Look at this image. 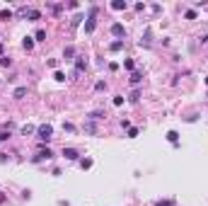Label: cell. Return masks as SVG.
Listing matches in <instances>:
<instances>
[{
	"mask_svg": "<svg viewBox=\"0 0 208 206\" xmlns=\"http://www.w3.org/2000/svg\"><path fill=\"white\" fill-rule=\"evenodd\" d=\"M36 133H39V138H41V141H51V136H53V129H51L48 124H44V126H39V129H36Z\"/></svg>",
	"mask_w": 208,
	"mask_h": 206,
	"instance_id": "6da1fadb",
	"label": "cell"
},
{
	"mask_svg": "<svg viewBox=\"0 0 208 206\" xmlns=\"http://www.w3.org/2000/svg\"><path fill=\"white\" fill-rule=\"evenodd\" d=\"M111 34H114V37H126V27H124V24H111Z\"/></svg>",
	"mask_w": 208,
	"mask_h": 206,
	"instance_id": "7a4b0ae2",
	"label": "cell"
},
{
	"mask_svg": "<svg viewBox=\"0 0 208 206\" xmlns=\"http://www.w3.org/2000/svg\"><path fill=\"white\" fill-rule=\"evenodd\" d=\"M63 155L68 160H78V158H80V153H78L75 148H63Z\"/></svg>",
	"mask_w": 208,
	"mask_h": 206,
	"instance_id": "3957f363",
	"label": "cell"
},
{
	"mask_svg": "<svg viewBox=\"0 0 208 206\" xmlns=\"http://www.w3.org/2000/svg\"><path fill=\"white\" fill-rule=\"evenodd\" d=\"M24 15H27L29 19H39V17H41V12H39L36 8H29V10H24Z\"/></svg>",
	"mask_w": 208,
	"mask_h": 206,
	"instance_id": "277c9868",
	"label": "cell"
},
{
	"mask_svg": "<svg viewBox=\"0 0 208 206\" xmlns=\"http://www.w3.org/2000/svg\"><path fill=\"white\" fill-rule=\"evenodd\" d=\"M94 27H97V22H94V17H90L87 22H85V32H87V34H92V32H94Z\"/></svg>",
	"mask_w": 208,
	"mask_h": 206,
	"instance_id": "5b68a950",
	"label": "cell"
},
{
	"mask_svg": "<svg viewBox=\"0 0 208 206\" xmlns=\"http://www.w3.org/2000/svg\"><path fill=\"white\" fill-rule=\"evenodd\" d=\"M128 5H126V0H114L111 3V10H126Z\"/></svg>",
	"mask_w": 208,
	"mask_h": 206,
	"instance_id": "8992f818",
	"label": "cell"
},
{
	"mask_svg": "<svg viewBox=\"0 0 208 206\" xmlns=\"http://www.w3.org/2000/svg\"><path fill=\"white\" fill-rule=\"evenodd\" d=\"M22 46L27 49V51H32V49H34V37H24V41H22Z\"/></svg>",
	"mask_w": 208,
	"mask_h": 206,
	"instance_id": "52a82bcc",
	"label": "cell"
},
{
	"mask_svg": "<svg viewBox=\"0 0 208 206\" xmlns=\"http://www.w3.org/2000/svg\"><path fill=\"white\" fill-rule=\"evenodd\" d=\"M109 49H111V51H121V49H124V41L116 39V41H111V44H109Z\"/></svg>",
	"mask_w": 208,
	"mask_h": 206,
	"instance_id": "ba28073f",
	"label": "cell"
},
{
	"mask_svg": "<svg viewBox=\"0 0 208 206\" xmlns=\"http://www.w3.org/2000/svg\"><path fill=\"white\" fill-rule=\"evenodd\" d=\"M24 95H27V87H17V90L12 92V97H15V100H22Z\"/></svg>",
	"mask_w": 208,
	"mask_h": 206,
	"instance_id": "9c48e42d",
	"label": "cell"
},
{
	"mask_svg": "<svg viewBox=\"0 0 208 206\" xmlns=\"http://www.w3.org/2000/svg\"><path fill=\"white\" fill-rule=\"evenodd\" d=\"M34 41H46V29H36V34H34Z\"/></svg>",
	"mask_w": 208,
	"mask_h": 206,
	"instance_id": "30bf717a",
	"label": "cell"
},
{
	"mask_svg": "<svg viewBox=\"0 0 208 206\" xmlns=\"http://www.w3.org/2000/svg\"><path fill=\"white\" fill-rule=\"evenodd\" d=\"M167 141H170V143H177V141H179V133L177 131H167Z\"/></svg>",
	"mask_w": 208,
	"mask_h": 206,
	"instance_id": "8fae6325",
	"label": "cell"
},
{
	"mask_svg": "<svg viewBox=\"0 0 208 206\" xmlns=\"http://www.w3.org/2000/svg\"><path fill=\"white\" fill-rule=\"evenodd\" d=\"M80 167H82V170H90V167H92V158H82V160H80Z\"/></svg>",
	"mask_w": 208,
	"mask_h": 206,
	"instance_id": "7c38bea8",
	"label": "cell"
},
{
	"mask_svg": "<svg viewBox=\"0 0 208 206\" xmlns=\"http://www.w3.org/2000/svg\"><path fill=\"white\" fill-rule=\"evenodd\" d=\"M75 68H78V73H80V70H85V68H87V61L78 58V61H75Z\"/></svg>",
	"mask_w": 208,
	"mask_h": 206,
	"instance_id": "4fadbf2b",
	"label": "cell"
},
{
	"mask_svg": "<svg viewBox=\"0 0 208 206\" xmlns=\"http://www.w3.org/2000/svg\"><path fill=\"white\" fill-rule=\"evenodd\" d=\"M140 80H143V75L138 73V70H133V75H131V83H133V85H138Z\"/></svg>",
	"mask_w": 208,
	"mask_h": 206,
	"instance_id": "5bb4252c",
	"label": "cell"
},
{
	"mask_svg": "<svg viewBox=\"0 0 208 206\" xmlns=\"http://www.w3.org/2000/svg\"><path fill=\"white\" fill-rule=\"evenodd\" d=\"M0 19H12V10H0Z\"/></svg>",
	"mask_w": 208,
	"mask_h": 206,
	"instance_id": "9a60e30c",
	"label": "cell"
},
{
	"mask_svg": "<svg viewBox=\"0 0 208 206\" xmlns=\"http://www.w3.org/2000/svg\"><path fill=\"white\" fill-rule=\"evenodd\" d=\"M124 68H126V70H133V68H136V63H133L131 58H126V61H124Z\"/></svg>",
	"mask_w": 208,
	"mask_h": 206,
	"instance_id": "2e32d148",
	"label": "cell"
},
{
	"mask_svg": "<svg viewBox=\"0 0 208 206\" xmlns=\"http://www.w3.org/2000/svg\"><path fill=\"white\" fill-rule=\"evenodd\" d=\"M53 78L58 80V83H63V80H65V73H61V70H56V73H53Z\"/></svg>",
	"mask_w": 208,
	"mask_h": 206,
	"instance_id": "e0dca14e",
	"label": "cell"
},
{
	"mask_svg": "<svg viewBox=\"0 0 208 206\" xmlns=\"http://www.w3.org/2000/svg\"><path fill=\"white\" fill-rule=\"evenodd\" d=\"M184 17H186V19H196V12H194V10H186V12H184Z\"/></svg>",
	"mask_w": 208,
	"mask_h": 206,
	"instance_id": "ac0fdd59",
	"label": "cell"
},
{
	"mask_svg": "<svg viewBox=\"0 0 208 206\" xmlns=\"http://www.w3.org/2000/svg\"><path fill=\"white\" fill-rule=\"evenodd\" d=\"M121 104H124V97H121V95H116V97H114V107H121Z\"/></svg>",
	"mask_w": 208,
	"mask_h": 206,
	"instance_id": "d6986e66",
	"label": "cell"
},
{
	"mask_svg": "<svg viewBox=\"0 0 208 206\" xmlns=\"http://www.w3.org/2000/svg\"><path fill=\"white\" fill-rule=\"evenodd\" d=\"M0 66H12V61H10L8 56H3V58H0Z\"/></svg>",
	"mask_w": 208,
	"mask_h": 206,
	"instance_id": "ffe728a7",
	"label": "cell"
},
{
	"mask_svg": "<svg viewBox=\"0 0 208 206\" xmlns=\"http://www.w3.org/2000/svg\"><path fill=\"white\" fill-rule=\"evenodd\" d=\"M138 136V129H128V138H136Z\"/></svg>",
	"mask_w": 208,
	"mask_h": 206,
	"instance_id": "44dd1931",
	"label": "cell"
},
{
	"mask_svg": "<svg viewBox=\"0 0 208 206\" xmlns=\"http://www.w3.org/2000/svg\"><path fill=\"white\" fill-rule=\"evenodd\" d=\"M0 54H3V44H0Z\"/></svg>",
	"mask_w": 208,
	"mask_h": 206,
	"instance_id": "7402d4cb",
	"label": "cell"
},
{
	"mask_svg": "<svg viewBox=\"0 0 208 206\" xmlns=\"http://www.w3.org/2000/svg\"><path fill=\"white\" fill-rule=\"evenodd\" d=\"M206 85H208V78H206Z\"/></svg>",
	"mask_w": 208,
	"mask_h": 206,
	"instance_id": "603a6c76",
	"label": "cell"
}]
</instances>
